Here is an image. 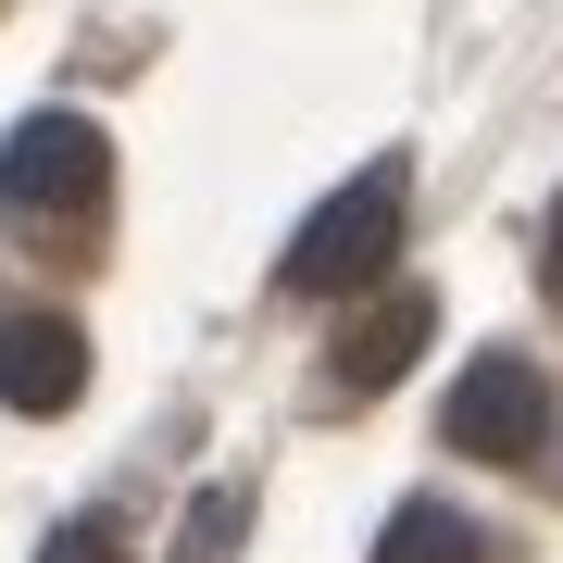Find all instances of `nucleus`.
Returning <instances> with one entry per match:
<instances>
[{
	"instance_id": "nucleus-1",
	"label": "nucleus",
	"mask_w": 563,
	"mask_h": 563,
	"mask_svg": "<svg viewBox=\"0 0 563 563\" xmlns=\"http://www.w3.org/2000/svg\"><path fill=\"white\" fill-rule=\"evenodd\" d=\"M401 201H413V176H401V163H363L339 201H313V225L288 239L276 276L301 288V301H363V288L388 276V251H401Z\"/></svg>"
},
{
	"instance_id": "nucleus-2",
	"label": "nucleus",
	"mask_w": 563,
	"mask_h": 563,
	"mask_svg": "<svg viewBox=\"0 0 563 563\" xmlns=\"http://www.w3.org/2000/svg\"><path fill=\"white\" fill-rule=\"evenodd\" d=\"M101 188H113V139L88 113H25L13 139H0V213L13 225H76V213H101Z\"/></svg>"
},
{
	"instance_id": "nucleus-3",
	"label": "nucleus",
	"mask_w": 563,
	"mask_h": 563,
	"mask_svg": "<svg viewBox=\"0 0 563 563\" xmlns=\"http://www.w3.org/2000/svg\"><path fill=\"white\" fill-rule=\"evenodd\" d=\"M539 426H551V376L526 351H476L451 376V413H439V439L463 451V463H526L539 451Z\"/></svg>"
},
{
	"instance_id": "nucleus-4",
	"label": "nucleus",
	"mask_w": 563,
	"mask_h": 563,
	"mask_svg": "<svg viewBox=\"0 0 563 563\" xmlns=\"http://www.w3.org/2000/svg\"><path fill=\"white\" fill-rule=\"evenodd\" d=\"M76 388H88V339H76V313L13 301V313H0V401H13V413H63Z\"/></svg>"
},
{
	"instance_id": "nucleus-5",
	"label": "nucleus",
	"mask_w": 563,
	"mask_h": 563,
	"mask_svg": "<svg viewBox=\"0 0 563 563\" xmlns=\"http://www.w3.org/2000/svg\"><path fill=\"white\" fill-rule=\"evenodd\" d=\"M426 325H439V301H426V288H376V301L325 339V388H388V376L426 351Z\"/></svg>"
},
{
	"instance_id": "nucleus-6",
	"label": "nucleus",
	"mask_w": 563,
	"mask_h": 563,
	"mask_svg": "<svg viewBox=\"0 0 563 563\" xmlns=\"http://www.w3.org/2000/svg\"><path fill=\"white\" fill-rule=\"evenodd\" d=\"M376 563H488V539L451 501H401V514L376 526Z\"/></svg>"
},
{
	"instance_id": "nucleus-7",
	"label": "nucleus",
	"mask_w": 563,
	"mask_h": 563,
	"mask_svg": "<svg viewBox=\"0 0 563 563\" xmlns=\"http://www.w3.org/2000/svg\"><path fill=\"white\" fill-rule=\"evenodd\" d=\"M239 514H251L239 488H201V514H188V551H176V563H225V551H239Z\"/></svg>"
},
{
	"instance_id": "nucleus-8",
	"label": "nucleus",
	"mask_w": 563,
	"mask_h": 563,
	"mask_svg": "<svg viewBox=\"0 0 563 563\" xmlns=\"http://www.w3.org/2000/svg\"><path fill=\"white\" fill-rule=\"evenodd\" d=\"M38 563H139V551H125V526L113 514H76V526H51V551Z\"/></svg>"
},
{
	"instance_id": "nucleus-9",
	"label": "nucleus",
	"mask_w": 563,
	"mask_h": 563,
	"mask_svg": "<svg viewBox=\"0 0 563 563\" xmlns=\"http://www.w3.org/2000/svg\"><path fill=\"white\" fill-rule=\"evenodd\" d=\"M539 276H551V301H563V201H551V251H539Z\"/></svg>"
}]
</instances>
